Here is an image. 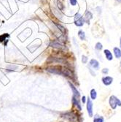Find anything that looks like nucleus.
<instances>
[{
	"instance_id": "nucleus-4",
	"label": "nucleus",
	"mask_w": 121,
	"mask_h": 122,
	"mask_svg": "<svg viewBox=\"0 0 121 122\" xmlns=\"http://www.w3.org/2000/svg\"><path fill=\"white\" fill-rule=\"evenodd\" d=\"M48 71H49L51 73H54V74H59V75L63 74V70L58 66H50V67L48 68Z\"/></svg>"
},
{
	"instance_id": "nucleus-12",
	"label": "nucleus",
	"mask_w": 121,
	"mask_h": 122,
	"mask_svg": "<svg viewBox=\"0 0 121 122\" xmlns=\"http://www.w3.org/2000/svg\"><path fill=\"white\" fill-rule=\"evenodd\" d=\"M92 17H93L92 13L91 12H89V11H87V12H86V13H85V18L84 19H85V20H86L87 22H88L87 24H89V20L91 19Z\"/></svg>"
},
{
	"instance_id": "nucleus-3",
	"label": "nucleus",
	"mask_w": 121,
	"mask_h": 122,
	"mask_svg": "<svg viewBox=\"0 0 121 122\" xmlns=\"http://www.w3.org/2000/svg\"><path fill=\"white\" fill-rule=\"evenodd\" d=\"M62 117L64 118L65 119L69 120V121H72V122H77V115L74 113H65L64 115H63Z\"/></svg>"
},
{
	"instance_id": "nucleus-20",
	"label": "nucleus",
	"mask_w": 121,
	"mask_h": 122,
	"mask_svg": "<svg viewBox=\"0 0 121 122\" xmlns=\"http://www.w3.org/2000/svg\"><path fill=\"white\" fill-rule=\"evenodd\" d=\"M69 2H70V4H71V5H72V6H75L76 5H77V0H69Z\"/></svg>"
},
{
	"instance_id": "nucleus-26",
	"label": "nucleus",
	"mask_w": 121,
	"mask_h": 122,
	"mask_svg": "<svg viewBox=\"0 0 121 122\" xmlns=\"http://www.w3.org/2000/svg\"><path fill=\"white\" fill-rule=\"evenodd\" d=\"M120 66H121V62H120Z\"/></svg>"
},
{
	"instance_id": "nucleus-19",
	"label": "nucleus",
	"mask_w": 121,
	"mask_h": 122,
	"mask_svg": "<svg viewBox=\"0 0 121 122\" xmlns=\"http://www.w3.org/2000/svg\"><path fill=\"white\" fill-rule=\"evenodd\" d=\"M82 63H84V64L87 63V58L85 56H82Z\"/></svg>"
},
{
	"instance_id": "nucleus-25",
	"label": "nucleus",
	"mask_w": 121,
	"mask_h": 122,
	"mask_svg": "<svg viewBox=\"0 0 121 122\" xmlns=\"http://www.w3.org/2000/svg\"><path fill=\"white\" fill-rule=\"evenodd\" d=\"M117 1H119V2H121V0H117Z\"/></svg>"
},
{
	"instance_id": "nucleus-6",
	"label": "nucleus",
	"mask_w": 121,
	"mask_h": 122,
	"mask_svg": "<svg viewBox=\"0 0 121 122\" xmlns=\"http://www.w3.org/2000/svg\"><path fill=\"white\" fill-rule=\"evenodd\" d=\"M69 85L71 86V88L72 89V92L74 93V96H73V98L74 99H77V100H79V98H80V93L77 90V88L69 82Z\"/></svg>"
},
{
	"instance_id": "nucleus-15",
	"label": "nucleus",
	"mask_w": 121,
	"mask_h": 122,
	"mask_svg": "<svg viewBox=\"0 0 121 122\" xmlns=\"http://www.w3.org/2000/svg\"><path fill=\"white\" fill-rule=\"evenodd\" d=\"M102 48H103V46H102V43H100V42H97L96 43V50L100 51V50L102 49Z\"/></svg>"
},
{
	"instance_id": "nucleus-1",
	"label": "nucleus",
	"mask_w": 121,
	"mask_h": 122,
	"mask_svg": "<svg viewBox=\"0 0 121 122\" xmlns=\"http://www.w3.org/2000/svg\"><path fill=\"white\" fill-rule=\"evenodd\" d=\"M109 105H110L112 109H115L117 105L121 106V102L120 101V99L117 98L115 96L112 95L109 98Z\"/></svg>"
},
{
	"instance_id": "nucleus-9",
	"label": "nucleus",
	"mask_w": 121,
	"mask_h": 122,
	"mask_svg": "<svg viewBox=\"0 0 121 122\" xmlns=\"http://www.w3.org/2000/svg\"><path fill=\"white\" fill-rule=\"evenodd\" d=\"M90 66H92L93 69L98 70V67H99V64H98V61H96V59H91L90 61Z\"/></svg>"
},
{
	"instance_id": "nucleus-17",
	"label": "nucleus",
	"mask_w": 121,
	"mask_h": 122,
	"mask_svg": "<svg viewBox=\"0 0 121 122\" xmlns=\"http://www.w3.org/2000/svg\"><path fill=\"white\" fill-rule=\"evenodd\" d=\"M7 37H9V35H7V34H4L3 35L0 36V42H3L4 40H6Z\"/></svg>"
},
{
	"instance_id": "nucleus-2",
	"label": "nucleus",
	"mask_w": 121,
	"mask_h": 122,
	"mask_svg": "<svg viewBox=\"0 0 121 122\" xmlns=\"http://www.w3.org/2000/svg\"><path fill=\"white\" fill-rule=\"evenodd\" d=\"M85 23V19L82 18V16L80 13H77L74 15V24L77 26H83Z\"/></svg>"
},
{
	"instance_id": "nucleus-22",
	"label": "nucleus",
	"mask_w": 121,
	"mask_h": 122,
	"mask_svg": "<svg viewBox=\"0 0 121 122\" xmlns=\"http://www.w3.org/2000/svg\"><path fill=\"white\" fill-rule=\"evenodd\" d=\"M108 72H109V70H108L107 68H106V69L104 68V69H103V70H102V72H103L104 74H107Z\"/></svg>"
},
{
	"instance_id": "nucleus-5",
	"label": "nucleus",
	"mask_w": 121,
	"mask_h": 122,
	"mask_svg": "<svg viewBox=\"0 0 121 122\" xmlns=\"http://www.w3.org/2000/svg\"><path fill=\"white\" fill-rule=\"evenodd\" d=\"M87 113L90 117L93 116V102L90 98H87Z\"/></svg>"
},
{
	"instance_id": "nucleus-11",
	"label": "nucleus",
	"mask_w": 121,
	"mask_h": 122,
	"mask_svg": "<svg viewBox=\"0 0 121 122\" xmlns=\"http://www.w3.org/2000/svg\"><path fill=\"white\" fill-rule=\"evenodd\" d=\"M114 53L115 55V57L117 59H119L121 57V51L118 48H114Z\"/></svg>"
},
{
	"instance_id": "nucleus-24",
	"label": "nucleus",
	"mask_w": 121,
	"mask_h": 122,
	"mask_svg": "<svg viewBox=\"0 0 121 122\" xmlns=\"http://www.w3.org/2000/svg\"><path fill=\"white\" fill-rule=\"evenodd\" d=\"M120 48H121V37H120Z\"/></svg>"
},
{
	"instance_id": "nucleus-14",
	"label": "nucleus",
	"mask_w": 121,
	"mask_h": 122,
	"mask_svg": "<svg viewBox=\"0 0 121 122\" xmlns=\"http://www.w3.org/2000/svg\"><path fill=\"white\" fill-rule=\"evenodd\" d=\"M91 99H95L97 97V94H96V92L95 89H92L91 91Z\"/></svg>"
},
{
	"instance_id": "nucleus-7",
	"label": "nucleus",
	"mask_w": 121,
	"mask_h": 122,
	"mask_svg": "<svg viewBox=\"0 0 121 122\" xmlns=\"http://www.w3.org/2000/svg\"><path fill=\"white\" fill-rule=\"evenodd\" d=\"M112 81H113V78L109 76H106L102 78V82L105 86H109L112 83Z\"/></svg>"
},
{
	"instance_id": "nucleus-18",
	"label": "nucleus",
	"mask_w": 121,
	"mask_h": 122,
	"mask_svg": "<svg viewBox=\"0 0 121 122\" xmlns=\"http://www.w3.org/2000/svg\"><path fill=\"white\" fill-rule=\"evenodd\" d=\"M56 25L57 26V27L60 29V31H61L62 33H64V32H65V29H64V27H63V26H62L61 25L58 24H56Z\"/></svg>"
},
{
	"instance_id": "nucleus-21",
	"label": "nucleus",
	"mask_w": 121,
	"mask_h": 122,
	"mask_svg": "<svg viewBox=\"0 0 121 122\" xmlns=\"http://www.w3.org/2000/svg\"><path fill=\"white\" fill-rule=\"evenodd\" d=\"M17 67H18V66H15V65H10L7 68H8V69H10L11 70H14L13 69H16Z\"/></svg>"
},
{
	"instance_id": "nucleus-8",
	"label": "nucleus",
	"mask_w": 121,
	"mask_h": 122,
	"mask_svg": "<svg viewBox=\"0 0 121 122\" xmlns=\"http://www.w3.org/2000/svg\"><path fill=\"white\" fill-rule=\"evenodd\" d=\"M50 46L53 48H58V49H61L63 48V46L58 41H52L50 44Z\"/></svg>"
},
{
	"instance_id": "nucleus-23",
	"label": "nucleus",
	"mask_w": 121,
	"mask_h": 122,
	"mask_svg": "<svg viewBox=\"0 0 121 122\" xmlns=\"http://www.w3.org/2000/svg\"><path fill=\"white\" fill-rule=\"evenodd\" d=\"M82 102H83V103H85V96H83V97H82Z\"/></svg>"
},
{
	"instance_id": "nucleus-13",
	"label": "nucleus",
	"mask_w": 121,
	"mask_h": 122,
	"mask_svg": "<svg viewBox=\"0 0 121 122\" xmlns=\"http://www.w3.org/2000/svg\"><path fill=\"white\" fill-rule=\"evenodd\" d=\"M78 36L80 37V39L81 40H85V32L82 30H80L78 31Z\"/></svg>"
},
{
	"instance_id": "nucleus-16",
	"label": "nucleus",
	"mask_w": 121,
	"mask_h": 122,
	"mask_svg": "<svg viewBox=\"0 0 121 122\" xmlns=\"http://www.w3.org/2000/svg\"><path fill=\"white\" fill-rule=\"evenodd\" d=\"M93 122H104V118L102 117H96L94 118Z\"/></svg>"
},
{
	"instance_id": "nucleus-10",
	"label": "nucleus",
	"mask_w": 121,
	"mask_h": 122,
	"mask_svg": "<svg viewBox=\"0 0 121 122\" xmlns=\"http://www.w3.org/2000/svg\"><path fill=\"white\" fill-rule=\"evenodd\" d=\"M104 54H105L106 58L107 60H109V61L112 60V59H113V57H112V53H111L110 51H109V50H107V49L104 50Z\"/></svg>"
}]
</instances>
